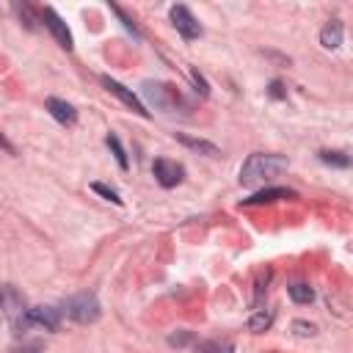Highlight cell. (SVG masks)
Segmentation results:
<instances>
[{"mask_svg":"<svg viewBox=\"0 0 353 353\" xmlns=\"http://www.w3.org/2000/svg\"><path fill=\"white\" fill-rule=\"evenodd\" d=\"M287 157L284 154H265V152H254L248 154V160L243 163L240 168V185L245 188H254V185H262L273 176H279L281 171H287Z\"/></svg>","mask_w":353,"mask_h":353,"instance_id":"1","label":"cell"},{"mask_svg":"<svg viewBox=\"0 0 353 353\" xmlns=\"http://www.w3.org/2000/svg\"><path fill=\"white\" fill-rule=\"evenodd\" d=\"M63 312H66V317H69V320H74V323L85 325V323L99 320L102 306H99V301H97V295H94V292H80V295H72V298L63 303Z\"/></svg>","mask_w":353,"mask_h":353,"instance_id":"2","label":"cell"},{"mask_svg":"<svg viewBox=\"0 0 353 353\" xmlns=\"http://www.w3.org/2000/svg\"><path fill=\"white\" fill-rule=\"evenodd\" d=\"M33 325H39L44 331H58V325H61V309H55V306H30L19 317V323L14 325V334H25Z\"/></svg>","mask_w":353,"mask_h":353,"instance_id":"3","label":"cell"},{"mask_svg":"<svg viewBox=\"0 0 353 353\" xmlns=\"http://www.w3.org/2000/svg\"><path fill=\"white\" fill-rule=\"evenodd\" d=\"M168 17H171V25L176 28V33H179L185 41H193V39L201 36V25H199V19L193 17V11H190L188 6H179V3L171 6Z\"/></svg>","mask_w":353,"mask_h":353,"instance_id":"4","label":"cell"},{"mask_svg":"<svg viewBox=\"0 0 353 353\" xmlns=\"http://www.w3.org/2000/svg\"><path fill=\"white\" fill-rule=\"evenodd\" d=\"M143 94L154 102V108H160V110H165V113H174L176 105L182 102L179 94H176V88L168 85V83H152V80H146V83H143Z\"/></svg>","mask_w":353,"mask_h":353,"instance_id":"5","label":"cell"},{"mask_svg":"<svg viewBox=\"0 0 353 353\" xmlns=\"http://www.w3.org/2000/svg\"><path fill=\"white\" fill-rule=\"evenodd\" d=\"M152 174L160 188H176L185 179V165L176 160H168V157H157L152 163Z\"/></svg>","mask_w":353,"mask_h":353,"instance_id":"6","label":"cell"},{"mask_svg":"<svg viewBox=\"0 0 353 353\" xmlns=\"http://www.w3.org/2000/svg\"><path fill=\"white\" fill-rule=\"evenodd\" d=\"M41 22H44V28L52 33V39L63 47V50H72L74 47V41H72V33H69V28H66V22L58 17V11L52 8V6H44L41 11Z\"/></svg>","mask_w":353,"mask_h":353,"instance_id":"7","label":"cell"},{"mask_svg":"<svg viewBox=\"0 0 353 353\" xmlns=\"http://www.w3.org/2000/svg\"><path fill=\"white\" fill-rule=\"evenodd\" d=\"M99 80H102V85H105V88H108L113 97H119V99H121V102H124L130 110H135L138 116H149L146 105H143V102H141V99H138V97H135V94H132L127 85H121L119 80H113V77H108V74H102Z\"/></svg>","mask_w":353,"mask_h":353,"instance_id":"8","label":"cell"},{"mask_svg":"<svg viewBox=\"0 0 353 353\" xmlns=\"http://www.w3.org/2000/svg\"><path fill=\"white\" fill-rule=\"evenodd\" d=\"M0 301H3V314L11 320V325H17V323H19V317L28 312L25 298H22L14 287H0Z\"/></svg>","mask_w":353,"mask_h":353,"instance_id":"9","label":"cell"},{"mask_svg":"<svg viewBox=\"0 0 353 353\" xmlns=\"http://www.w3.org/2000/svg\"><path fill=\"white\" fill-rule=\"evenodd\" d=\"M44 108H47V113H50V116H52L58 124H66V127H72V124L77 121V110H74V105H69L66 99H58V97H47Z\"/></svg>","mask_w":353,"mask_h":353,"instance_id":"10","label":"cell"},{"mask_svg":"<svg viewBox=\"0 0 353 353\" xmlns=\"http://www.w3.org/2000/svg\"><path fill=\"white\" fill-rule=\"evenodd\" d=\"M281 199H295V190H290V188H262L254 196L243 199V204L254 207V204H273V201H281Z\"/></svg>","mask_w":353,"mask_h":353,"instance_id":"11","label":"cell"},{"mask_svg":"<svg viewBox=\"0 0 353 353\" xmlns=\"http://www.w3.org/2000/svg\"><path fill=\"white\" fill-rule=\"evenodd\" d=\"M342 22L339 19H328L325 25H323V30H320V44L325 47V50H336L339 44H342Z\"/></svg>","mask_w":353,"mask_h":353,"instance_id":"12","label":"cell"},{"mask_svg":"<svg viewBox=\"0 0 353 353\" xmlns=\"http://www.w3.org/2000/svg\"><path fill=\"white\" fill-rule=\"evenodd\" d=\"M105 143H108V149L113 152V157H116L119 168H121V171H127V168H130V160H127V152H124V146H121L119 135H116V132H108V135H105Z\"/></svg>","mask_w":353,"mask_h":353,"instance_id":"13","label":"cell"},{"mask_svg":"<svg viewBox=\"0 0 353 353\" xmlns=\"http://www.w3.org/2000/svg\"><path fill=\"white\" fill-rule=\"evenodd\" d=\"M176 141H179V143H185L188 149H196V152H204L207 157H215V154H221L215 143H210V141H201V138H188V135H176Z\"/></svg>","mask_w":353,"mask_h":353,"instance_id":"14","label":"cell"},{"mask_svg":"<svg viewBox=\"0 0 353 353\" xmlns=\"http://www.w3.org/2000/svg\"><path fill=\"white\" fill-rule=\"evenodd\" d=\"M273 325V312H265V309H256L251 317H248V331L254 334H262Z\"/></svg>","mask_w":353,"mask_h":353,"instance_id":"15","label":"cell"},{"mask_svg":"<svg viewBox=\"0 0 353 353\" xmlns=\"http://www.w3.org/2000/svg\"><path fill=\"white\" fill-rule=\"evenodd\" d=\"M287 292H290V298H292L295 303H312V301H314V290H312L309 284H303V281L290 284Z\"/></svg>","mask_w":353,"mask_h":353,"instance_id":"16","label":"cell"},{"mask_svg":"<svg viewBox=\"0 0 353 353\" xmlns=\"http://www.w3.org/2000/svg\"><path fill=\"white\" fill-rule=\"evenodd\" d=\"M196 353H234L232 342H218V339H204L196 345Z\"/></svg>","mask_w":353,"mask_h":353,"instance_id":"17","label":"cell"},{"mask_svg":"<svg viewBox=\"0 0 353 353\" xmlns=\"http://www.w3.org/2000/svg\"><path fill=\"white\" fill-rule=\"evenodd\" d=\"M317 157H320L325 165H334V168H347V165H350V157H347L345 152H331V149H323Z\"/></svg>","mask_w":353,"mask_h":353,"instance_id":"18","label":"cell"},{"mask_svg":"<svg viewBox=\"0 0 353 353\" xmlns=\"http://www.w3.org/2000/svg\"><path fill=\"white\" fill-rule=\"evenodd\" d=\"M14 11H17V17L25 22V28H36V17H33V8L28 6V3H14Z\"/></svg>","mask_w":353,"mask_h":353,"instance_id":"19","label":"cell"},{"mask_svg":"<svg viewBox=\"0 0 353 353\" xmlns=\"http://www.w3.org/2000/svg\"><path fill=\"white\" fill-rule=\"evenodd\" d=\"M91 190H94V193H99L102 199H108V201H113L116 207L121 204V199H119V193H116L113 188H108V185H102V182H94V185H91Z\"/></svg>","mask_w":353,"mask_h":353,"instance_id":"20","label":"cell"},{"mask_svg":"<svg viewBox=\"0 0 353 353\" xmlns=\"http://www.w3.org/2000/svg\"><path fill=\"white\" fill-rule=\"evenodd\" d=\"M292 334L295 336H314L317 334V325L314 323H306V320H295L292 323Z\"/></svg>","mask_w":353,"mask_h":353,"instance_id":"21","label":"cell"},{"mask_svg":"<svg viewBox=\"0 0 353 353\" xmlns=\"http://www.w3.org/2000/svg\"><path fill=\"white\" fill-rule=\"evenodd\" d=\"M110 8H113V14H119V19L124 22V28H127V30H132L135 36H141V30H138V25H135V22H132V19H130V17L124 14V8H121V6H116V3H113Z\"/></svg>","mask_w":353,"mask_h":353,"instance_id":"22","label":"cell"},{"mask_svg":"<svg viewBox=\"0 0 353 353\" xmlns=\"http://www.w3.org/2000/svg\"><path fill=\"white\" fill-rule=\"evenodd\" d=\"M190 80H193V85H196V91H199L201 97H207V94H210V85H207V80H204V77H201L196 69H190Z\"/></svg>","mask_w":353,"mask_h":353,"instance_id":"23","label":"cell"},{"mask_svg":"<svg viewBox=\"0 0 353 353\" xmlns=\"http://www.w3.org/2000/svg\"><path fill=\"white\" fill-rule=\"evenodd\" d=\"M268 94H270L273 99H284V97H287V91H284L281 80H270V85H268Z\"/></svg>","mask_w":353,"mask_h":353,"instance_id":"24","label":"cell"},{"mask_svg":"<svg viewBox=\"0 0 353 353\" xmlns=\"http://www.w3.org/2000/svg\"><path fill=\"white\" fill-rule=\"evenodd\" d=\"M188 339H190V334H179V336H168V342H171V345H185Z\"/></svg>","mask_w":353,"mask_h":353,"instance_id":"25","label":"cell"},{"mask_svg":"<svg viewBox=\"0 0 353 353\" xmlns=\"http://www.w3.org/2000/svg\"><path fill=\"white\" fill-rule=\"evenodd\" d=\"M19 353H41V345H28V347H22Z\"/></svg>","mask_w":353,"mask_h":353,"instance_id":"26","label":"cell"},{"mask_svg":"<svg viewBox=\"0 0 353 353\" xmlns=\"http://www.w3.org/2000/svg\"><path fill=\"white\" fill-rule=\"evenodd\" d=\"M3 317H6V314H3V301H0V320H3Z\"/></svg>","mask_w":353,"mask_h":353,"instance_id":"27","label":"cell"}]
</instances>
